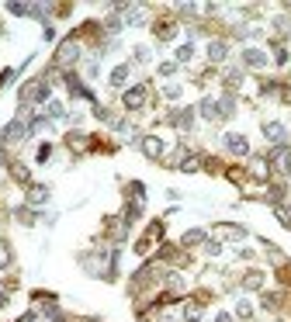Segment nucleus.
Listing matches in <instances>:
<instances>
[{"label": "nucleus", "mask_w": 291, "mask_h": 322, "mask_svg": "<svg viewBox=\"0 0 291 322\" xmlns=\"http://www.w3.org/2000/svg\"><path fill=\"white\" fill-rule=\"evenodd\" d=\"M80 56V45H77V38H66L62 42V49L56 52V66H66V63H73Z\"/></svg>", "instance_id": "1"}, {"label": "nucleus", "mask_w": 291, "mask_h": 322, "mask_svg": "<svg viewBox=\"0 0 291 322\" xmlns=\"http://www.w3.org/2000/svg\"><path fill=\"white\" fill-rule=\"evenodd\" d=\"M39 97H45V80H31L28 87H21V101L24 104H35Z\"/></svg>", "instance_id": "2"}, {"label": "nucleus", "mask_w": 291, "mask_h": 322, "mask_svg": "<svg viewBox=\"0 0 291 322\" xmlns=\"http://www.w3.org/2000/svg\"><path fill=\"white\" fill-rule=\"evenodd\" d=\"M270 167H277L281 173H288L291 170V149H274L270 152Z\"/></svg>", "instance_id": "3"}, {"label": "nucleus", "mask_w": 291, "mask_h": 322, "mask_svg": "<svg viewBox=\"0 0 291 322\" xmlns=\"http://www.w3.org/2000/svg\"><path fill=\"white\" fill-rule=\"evenodd\" d=\"M146 104V87H132L125 94V107H142Z\"/></svg>", "instance_id": "4"}, {"label": "nucleus", "mask_w": 291, "mask_h": 322, "mask_svg": "<svg viewBox=\"0 0 291 322\" xmlns=\"http://www.w3.org/2000/svg\"><path fill=\"white\" fill-rule=\"evenodd\" d=\"M142 152H146V156H153V159H156V156L163 152V142H160L156 135H146V139H142Z\"/></svg>", "instance_id": "5"}, {"label": "nucleus", "mask_w": 291, "mask_h": 322, "mask_svg": "<svg viewBox=\"0 0 291 322\" xmlns=\"http://www.w3.org/2000/svg\"><path fill=\"white\" fill-rule=\"evenodd\" d=\"M226 146H229L236 156H246V152H249V142H246L243 135H229V139H226Z\"/></svg>", "instance_id": "6"}, {"label": "nucleus", "mask_w": 291, "mask_h": 322, "mask_svg": "<svg viewBox=\"0 0 291 322\" xmlns=\"http://www.w3.org/2000/svg\"><path fill=\"white\" fill-rule=\"evenodd\" d=\"M24 135H28L24 122H14V125H11V129L4 132V139H7V142H18V139H24Z\"/></svg>", "instance_id": "7"}, {"label": "nucleus", "mask_w": 291, "mask_h": 322, "mask_svg": "<svg viewBox=\"0 0 291 322\" xmlns=\"http://www.w3.org/2000/svg\"><path fill=\"white\" fill-rule=\"evenodd\" d=\"M243 63H249V66H264V63H267V56H264V52H257V49H246V52H243Z\"/></svg>", "instance_id": "8"}, {"label": "nucleus", "mask_w": 291, "mask_h": 322, "mask_svg": "<svg viewBox=\"0 0 291 322\" xmlns=\"http://www.w3.org/2000/svg\"><path fill=\"white\" fill-rule=\"evenodd\" d=\"M215 236H229V239H243L239 225H215Z\"/></svg>", "instance_id": "9"}, {"label": "nucleus", "mask_w": 291, "mask_h": 322, "mask_svg": "<svg viewBox=\"0 0 291 322\" xmlns=\"http://www.w3.org/2000/svg\"><path fill=\"white\" fill-rule=\"evenodd\" d=\"M226 52H229V49H226L222 42H211V45H208V59H215V63H218V59H226Z\"/></svg>", "instance_id": "10"}, {"label": "nucleus", "mask_w": 291, "mask_h": 322, "mask_svg": "<svg viewBox=\"0 0 291 322\" xmlns=\"http://www.w3.org/2000/svg\"><path fill=\"white\" fill-rule=\"evenodd\" d=\"M191 118H194V114H191V111H180V114H177V118H173V125H177V129H180V132H187V129H191Z\"/></svg>", "instance_id": "11"}, {"label": "nucleus", "mask_w": 291, "mask_h": 322, "mask_svg": "<svg viewBox=\"0 0 291 322\" xmlns=\"http://www.w3.org/2000/svg\"><path fill=\"white\" fill-rule=\"evenodd\" d=\"M264 135H267L270 142H284V129H281V125H267V129H264Z\"/></svg>", "instance_id": "12"}, {"label": "nucleus", "mask_w": 291, "mask_h": 322, "mask_svg": "<svg viewBox=\"0 0 291 322\" xmlns=\"http://www.w3.org/2000/svg\"><path fill=\"white\" fill-rule=\"evenodd\" d=\"M201 239H205V232H201V229H191V232L184 236V246H198Z\"/></svg>", "instance_id": "13"}, {"label": "nucleus", "mask_w": 291, "mask_h": 322, "mask_svg": "<svg viewBox=\"0 0 291 322\" xmlns=\"http://www.w3.org/2000/svg\"><path fill=\"white\" fill-rule=\"evenodd\" d=\"M45 197H49V191H45V187H39V184L28 191V201H45Z\"/></svg>", "instance_id": "14"}, {"label": "nucleus", "mask_w": 291, "mask_h": 322, "mask_svg": "<svg viewBox=\"0 0 291 322\" xmlns=\"http://www.w3.org/2000/svg\"><path fill=\"white\" fill-rule=\"evenodd\" d=\"M0 267H11V246L0 239Z\"/></svg>", "instance_id": "15"}, {"label": "nucleus", "mask_w": 291, "mask_h": 322, "mask_svg": "<svg viewBox=\"0 0 291 322\" xmlns=\"http://www.w3.org/2000/svg\"><path fill=\"white\" fill-rule=\"evenodd\" d=\"M201 114H205V118H218V104H215V101H205V104H201Z\"/></svg>", "instance_id": "16"}, {"label": "nucleus", "mask_w": 291, "mask_h": 322, "mask_svg": "<svg viewBox=\"0 0 291 322\" xmlns=\"http://www.w3.org/2000/svg\"><path fill=\"white\" fill-rule=\"evenodd\" d=\"M184 319H187V322H198V319H201V305H187V308H184Z\"/></svg>", "instance_id": "17"}, {"label": "nucleus", "mask_w": 291, "mask_h": 322, "mask_svg": "<svg viewBox=\"0 0 291 322\" xmlns=\"http://www.w3.org/2000/svg\"><path fill=\"white\" fill-rule=\"evenodd\" d=\"M125 76H128V69H125V66H118V69L111 73V84H125Z\"/></svg>", "instance_id": "18"}, {"label": "nucleus", "mask_w": 291, "mask_h": 322, "mask_svg": "<svg viewBox=\"0 0 291 322\" xmlns=\"http://www.w3.org/2000/svg\"><path fill=\"white\" fill-rule=\"evenodd\" d=\"M260 280H264L260 274H249V277H246V288H260Z\"/></svg>", "instance_id": "19"}, {"label": "nucleus", "mask_w": 291, "mask_h": 322, "mask_svg": "<svg viewBox=\"0 0 291 322\" xmlns=\"http://www.w3.org/2000/svg\"><path fill=\"white\" fill-rule=\"evenodd\" d=\"M215 322H232V315H218V319H215Z\"/></svg>", "instance_id": "20"}, {"label": "nucleus", "mask_w": 291, "mask_h": 322, "mask_svg": "<svg viewBox=\"0 0 291 322\" xmlns=\"http://www.w3.org/2000/svg\"><path fill=\"white\" fill-rule=\"evenodd\" d=\"M0 163H4V156H0Z\"/></svg>", "instance_id": "21"}]
</instances>
